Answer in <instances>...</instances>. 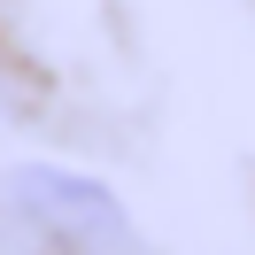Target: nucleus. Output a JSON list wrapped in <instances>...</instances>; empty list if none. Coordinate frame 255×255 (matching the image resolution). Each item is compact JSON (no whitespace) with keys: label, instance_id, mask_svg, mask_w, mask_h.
I'll return each mask as SVG.
<instances>
[{"label":"nucleus","instance_id":"1","mask_svg":"<svg viewBox=\"0 0 255 255\" xmlns=\"http://www.w3.org/2000/svg\"><path fill=\"white\" fill-rule=\"evenodd\" d=\"M16 217L47 240L54 255H147L131 209L116 201L101 178H78V170H16Z\"/></svg>","mask_w":255,"mask_h":255}]
</instances>
